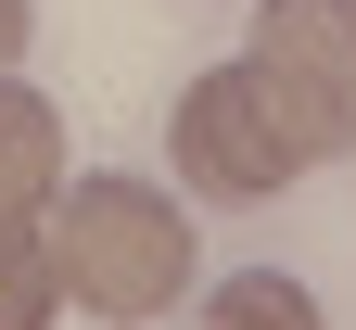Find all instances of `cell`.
<instances>
[{"instance_id":"4","label":"cell","mask_w":356,"mask_h":330,"mask_svg":"<svg viewBox=\"0 0 356 330\" xmlns=\"http://www.w3.org/2000/svg\"><path fill=\"white\" fill-rule=\"evenodd\" d=\"M254 64L280 89L305 165L356 153V0H254Z\"/></svg>"},{"instance_id":"3","label":"cell","mask_w":356,"mask_h":330,"mask_svg":"<svg viewBox=\"0 0 356 330\" xmlns=\"http://www.w3.org/2000/svg\"><path fill=\"white\" fill-rule=\"evenodd\" d=\"M51 204H64V115L0 76V330H51Z\"/></svg>"},{"instance_id":"6","label":"cell","mask_w":356,"mask_h":330,"mask_svg":"<svg viewBox=\"0 0 356 330\" xmlns=\"http://www.w3.org/2000/svg\"><path fill=\"white\" fill-rule=\"evenodd\" d=\"M26 26H38V13H26V0H0V76H13V64H26Z\"/></svg>"},{"instance_id":"2","label":"cell","mask_w":356,"mask_h":330,"mask_svg":"<svg viewBox=\"0 0 356 330\" xmlns=\"http://www.w3.org/2000/svg\"><path fill=\"white\" fill-rule=\"evenodd\" d=\"M165 153H178V191H204V204H267L280 178H305V140L280 115V89H267V64H204L191 89H178V115H165Z\"/></svg>"},{"instance_id":"5","label":"cell","mask_w":356,"mask_h":330,"mask_svg":"<svg viewBox=\"0 0 356 330\" xmlns=\"http://www.w3.org/2000/svg\"><path fill=\"white\" fill-rule=\"evenodd\" d=\"M204 330H318V292H305V279H280V267H242V279H216Z\"/></svg>"},{"instance_id":"1","label":"cell","mask_w":356,"mask_h":330,"mask_svg":"<svg viewBox=\"0 0 356 330\" xmlns=\"http://www.w3.org/2000/svg\"><path fill=\"white\" fill-rule=\"evenodd\" d=\"M51 279L76 317L102 330H153L191 292V216H178L153 178H76L51 204Z\"/></svg>"}]
</instances>
